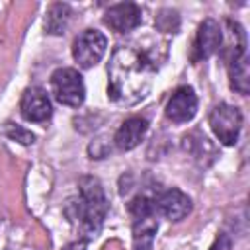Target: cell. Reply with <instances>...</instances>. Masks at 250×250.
<instances>
[{
  "mask_svg": "<svg viewBox=\"0 0 250 250\" xmlns=\"http://www.w3.org/2000/svg\"><path fill=\"white\" fill-rule=\"evenodd\" d=\"M158 62L148 49L139 45H117L107 64V94L117 105H135L152 88Z\"/></svg>",
  "mask_w": 250,
  "mask_h": 250,
  "instance_id": "1",
  "label": "cell"
},
{
  "mask_svg": "<svg viewBox=\"0 0 250 250\" xmlns=\"http://www.w3.org/2000/svg\"><path fill=\"white\" fill-rule=\"evenodd\" d=\"M109 201L98 178L84 176L78 182V199L70 201L66 215L74 229L82 234V240H94L104 225L107 215Z\"/></svg>",
  "mask_w": 250,
  "mask_h": 250,
  "instance_id": "2",
  "label": "cell"
},
{
  "mask_svg": "<svg viewBox=\"0 0 250 250\" xmlns=\"http://www.w3.org/2000/svg\"><path fill=\"white\" fill-rule=\"evenodd\" d=\"M51 90L59 104L68 107H78L84 102L86 88L84 80L74 68H57L51 74Z\"/></svg>",
  "mask_w": 250,
  "mask_h": 250,
  "instance_id": "3",
  "label": "cell"
},
{
  "mask_svg": "<svg viewBox=\"0 0 250 250\" xmlns=\"http://www.w3.org/2000/svg\"><path fill=\"white\" fill-rule=\"evenodd\" d=\"M209 125L215 133V137L227 145L232 146L238 141L240 127H242V113L238 107L229 105V104H219L213 107L209 113Z\"/></svg>",
  "mask_w": 250,
  "mask_h": 250,
  "instance_id": "4",
  "label": "cell"
},
{
  "mask_svg": "<svg viewBox=\"0 0 250 250\" xmlns=\"http://www.w3.org/2000/svg\"><path fill=\"white\" fill-rule=\"evenodd\" d=\"M107 49V37L98 29H84L72 43V57L82 68H92L102 61Z\"/></svg>",
  "mask_w": 250,
  "mask_h": 250,
  "instance_id": "5",
  "label": "cell"
},
{
  "mask_svg": "<svg viewBox=\"0 0 250 250\" xmlns=\"http://www.w3.org/2000/svg\"><path fill=\"white\" fill-rule=\"evenodd\" d=\"M141 20H143V12L133 2L115 4L104 16V23L109 29H113L115 33H129V31L137 29L141 25Z\"/></svg>",
  "mask_w": 250,
  "mask_h": 250,
  "instance_id": "6",
  "label": "cell"
},
{
  "mask_svg": "<svg viewBox=\"0 0 250 250\" xmlns=\"http://www.w3.org/2000/svg\"><path fill=\"white\" fill-rule=\"evenodd\" d=\"M20 111L23 115V119L33 121V123H43L51 117L53 109H51V100L47 96V92L39 86H31L23 92L21 102H20Z\"/></svg>",
  "mask_w": 250,
  "mask_h": 250,
  "instance_id": "7",
  "label": "cell"
},
{
  "mask_svg": "<svg viewBox=\"0 0 250 250\" xmlns=\"http://www.w3.org/2000/svg\"><path fill=\"white\" fill-rule=\"evenodd\" d=\"M195 111H197V96L189 86H180L166 104V117L174 123H186L193 119Z\"/></svg>",
  "mask_w": 250,
  "mask_h": 250,
  "instance_id": "8",
  "label": "cell"
},
{
  "mask_svg": "<svg viewBox=\"0 0 250 250\" xmlns=\"http://www.w3.org/2000/svg\"><path fill=\"white\" fill-rule=\"evenodd\" d=\"M154 209H156L162 217H166L168 221H182V219L188 217L189 211H191V199H189L184 191L172 188V189L162 191V193L156 197Z\"/></svg>",
  "mask_w": 250,
  "mask_h": 250,
  "instance_id": "9",
  "label": "cell"
},
{
  "mask_svg": "<svg viewBox=\"0 0 250 250\" xmlns=\"http://www.w3.org/2000/svg\"><path fill=\"white\" fill-rule=\"evenodd\" d=\"M221 43H223L221 25H219L213 18L203 20L201 25H199V29H197V37H195V51H197V57H199V59H209V57H213V55L221 49Z\"/></svg>",
  "mask_w": 250,
  "mask_h": 250,
  "instance_id": "10",
  "label": "cell"
},
{
  "mask_svg": "<svg viewBox=\"0 0 250 250\" xmlns=\"http://www.w3.org/2000/svg\"><path fill=\"white\" fill-rule=\"evenodd\" d=\"M146 131H148V121L145 117H129L121 123V127L113 137L115 146L119 150H131L143 141Z\"/></svg>",
  "mask_w": 250,
  "mask_h": 250,
  "instance_id": "11",
  "label": "cell"
},
{
  "mask_svg": "<svg viewBox=\"0 0 250 250\" xmlns=\"http://www.w3.org/2000/svg\"><path fill=\"white\" fill-rule=\"evenodd\" d=\"M229 78H230V88L236 90L238 94L246 96L250 92V70H248L246 51L229 57Z\"/></svg>",
  "mask_w": 250,
  "mask_h": 250,
  "instance_id": "12",
  "label": "cell"
},
{
  "mask_svg": "<svg viewBox=\"0 0 250 250\" xmlns=\"http://www.w3.org/2000/svg\"><path fill=\"white\" fill-rule=\"evenodd\" d=\"M156 230H158V223L154 215L133 219V250H152Z\"/></svg>",
  "mask_w": 250,
  "mask_h": 250,
  "instance_id": "13",
  "label": "cell"
},
{
  "mask_svg": "<svg viewBox=\"0 0 250 250\" xmlns=\"http://www.w3.org/2000/svg\"><path fill=\"white\" fill-rule=\"evenodd\" d=\"M70 20V6L68 4H53L47 10V18H45V27L49 33L53 35H61L66 29V23Z\"/></svg>",
  "mask_w": 250,
  "mask_h": 250,
  "instance_id": "14",
  "label": "cell"
},
{
  "mask_svg": "<svg viewBox=\"0 0 250 250\" xmlns=\"http://www.w3.org/2000/svg\"><path fill=\"white\" fill-rule=\"evenodd\" d=\"M129 213L133 219L137 217H145V215H154L156 209H154V201H150L148 197H143V195H137L131 203H129Z\"/></svg>",
  "mask_w": 250,
  "mask_h": 250,
  "instance_id": "15",
  "label": "cell"
},
{
  "mask_svg": "<svg viewBox=\"0 0 250 250\" xmlns=\"http://www.w3.org/2000/svg\"><path fill=\"white\" fill-rule=\"evenodd\" d=\"M6 135H8L12 141H18V143H21V145H31L33 139H35L31 131L23 129V127L18 125V123H6Z\"/></svg>",
  "mask_w": 250,
  "mask_h": 250,
  "instance_id": "16",
  "label": "cell"
},
{
  "mask_svg": "<svg viewBox=\"0 0 250 250\" xmlns=\"http://www.w3.org/2000/svg\"><path fill=\"white\" fill-rule=\"evenodd\" d=\"M209 250H232V240L229 234H219Z\"/></svg>",
  "mask_w": 250,
  "mask_h": 250,
  "instance_id": "17",
  "label": "cell"
},
{
  "mask_svg": "<svg viewBox=\"0 0 250 250\" xmlns=\"http://www.w3.org/2000/svg\"><path fill=\"white\" fill-rule=\"evenodd\" d=\"M62 250H86V240H76V242H70V244H66Z\"/></svg>",
  "mask_w": 250,
  "mask_h": 250,
  "instance_id": "18",
  "label": "cell"
}]
</instances>
